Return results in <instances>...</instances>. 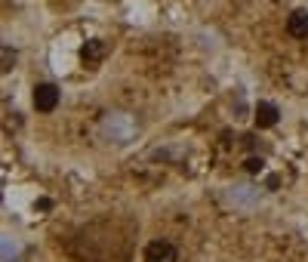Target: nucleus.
<instances>
[{"mask_svg":"<svg viewBox=\"0 0 308 262\" xmlns=\"http://www.w3.org/2000/svg\"><path fill=\"white\" fill-rule=\"evenodd\" d=\"M179 253L170 241H151L145 247V262H176Z\"/></svg>","mask_w":308,"mask_h":262,"instance_id":"nucleus-1","label":"nucleus"},{"mask_svg":"<svg viewBox=\"0 0 308 262\" xmlns=\"http://www.w3.org/2000/svg\"><path fill=\"white\" fill-rule=\"evenodd\" d=\"M59 105V90L53 84H37L34 87V108L37 111H53Z\"/></svg>","mask_w":308,"mask_h":262,"instance_id":"nucleus-2","label":"nucleus"},{"mask_svg":"<svg viewBox=\"0 0 308 262\" xmlns=\"http://www.w3.org/2000/svg\"><path fill=\"white\" fill-rule=\"evenodd\" d=\"M275 124H278V105L259 102V108H256V127L265 130V127H275Z\"/></svg>","mask_w":308,"mask_h":262,"instance_id":"nucleus-3","label":"nucleus"},{"mask_svg":"<svg viewBox=\"0 0 308 262\" xmlns=\"http://www.w3.org/2000/svg\"><path fill=\"white\" fill-rule=\"evenodd\" d=\"M287 31H290L293 37H305V34H308V13H305V10H296V13L287 19Z\"/></svg>","mask_w":308,"mask_h":262,"instance_id":"nucleus-4","label":"nucleus"},{"mask_svg":"<svg viewBox=\"0 0 308 262\" xmlns=\"http://www.w3.org/2000/svg\"><path fill=\"white\" fill-rule=\"evenodd\" d=\"M102 53H105V44H102V41H90V44L84 47V59H87V62H99Z\"/></svg>","mask_w":308,"mask_h":262,"instance_id":"nucleus-5","label":"nucleus"},{"mask_svg":"<svg viewBox=\"0 0 308 262\" xmlns=\"http://www.w3.org/2000/svg\"><path fill=\"white\" fill-rule=\"evenodd\" d=\"M247 170H250V173H259V170H262V158H250V161H247Z\"/></svg>","mask_w":308,"mask_h":262,"instance_id":"nucleus-6","label":"nucleus"}]
</instances>
